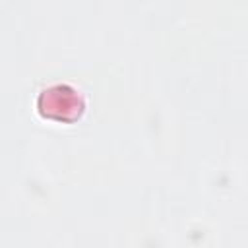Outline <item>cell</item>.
Returning a JSON list of instances; mask_svg holds the SVG:
<instances>
[{
  "instance_id": "obj_1",
  "label": "cell",
  "mask_w": 248,
  "mask_h": 248,
  "mask_svg": "<svg viewBox=\"0 0 248 248\" xmlns=\"http://www.w3.org/2000/svg\"><path fill=\"white\" fill-rule=\"evenodd\" d=\"M37 110L45 118L70 122V120H76L83 112V99L72 85L56 83L39 93Z\"/></svg>"
}]
</instances>
